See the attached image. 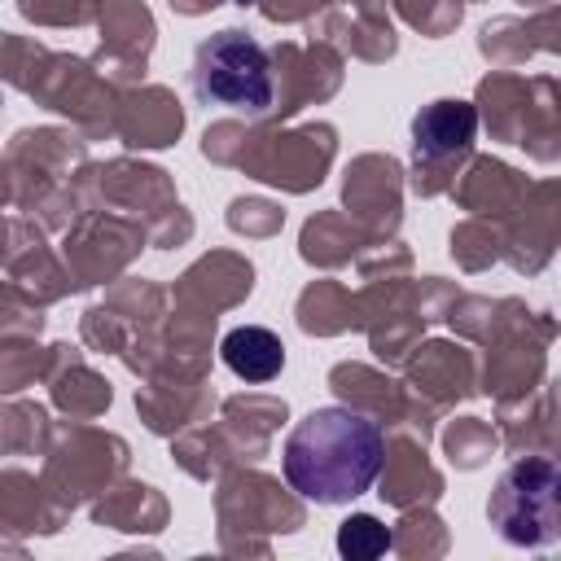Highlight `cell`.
Here are the masks:
<instances>
[{
	"mask_svg": "<svg viewBox=\"0 0 561 561\" xmlns=\"http://www.w3.org/2000/svg\"><path fill=\"white\" fill-rule=\"evenodd\" d=\"M386 460V438L377 421L351 408H316L307 412L280 451L285 482L311 504H351L364 495Z\"/></svg>",
	"mask_w": 561,
	"mask_h": 561,
	"instance_id": "1",
	"label": "cell"
},
{
	"mask_svg": "<svg viewBox=\"0 0 561 561\" xmlns=\"http://www.w3.org/2000/svg\"><path fill=\"white\" fill-rule=\"evenodd\" d=\"M193 92L206 105L263 114L272 105L267 48L245 31H219L193 53Z\"/></svg>",
	"mask_w": 561,
	"mask_h": 561,
	"instance_id": "2",
	"label": "cell"
},
{
	"mask_svg": "<svg viewBox=\"0 0 561 561\" xmlns=\"http://www.w3.org/2000/svg\"><path fill=\"white\" fill-rule=\"evenodd\" d=\"M219 355H224V364H228L237 377H245V381H272V377L280 373V364H285L280 337H276L272 329H263V324H241V329H232V333L219 342Z\"/></svg>",
	"mask_w": 561,
	"mask_h": 561,
	"instance_id": "3",
	"label": "cell"
},
{
	"mask_svg": "<svg viewBox=\"0 0 561 561\" xmlns=\"http://www.w3.org/2000/svg\"><path fill=\"white\" fill-rule=\"evenodd\" d=\"M469 131H473V114L465 105H456V101H438L425 118H416V153L465 145Z\"/></svg>",
	"mask_w": 561,
	"mask_h": 561,
	"instance_id": "4",
	"label": "cell"
},
{
	"mask_svg": "<svg viewBox=\"0 0 561 561\" xmlns=\"http://www.w3.org/2000/svg\"><path fill=\"white\" fill-rule=\"evenodd\" d=\"M386 548H390V530L377 517H368V513H351L342 522V530H337V552L342 557L368 561V557H381Z\"/></svg>",
	"mask_w": 561,
	"mask_h": 561,
	"instance_id": "5",
	"label": "cell"
}]
</instances>
